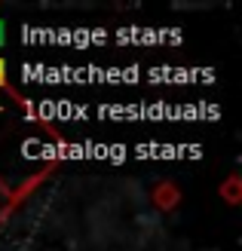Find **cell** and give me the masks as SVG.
<instances>
[{
	"label": "cell",
	"instance_id": "obj_1",
	"mask_svg": "<svg viewBox=\"0 0 242 251\" xmlns=\"http://www.w3.org/2000/svg\"><path fill=\"white\" fill-rule=\"evenodd\" d=\"M160 205H175L178 202V193H175V187H160V199H157Z\"/></svg>",
	"mask_w": 242,
	"mask_h": 251
},
{
	"label": "cell",
	"instance_id": "obj_3",
	"mask_svg": "<svg viewBox=\"0 0 242 251\" xmlns=\"http://www.w3.org/2000/svg\"><path fill=\"white\" fill-rule=\"evenodd\" d=\"M0 43H3V25H0Z\"/></svg>",
	"mask_w": 242,
	"mask_h": 251
},
{
	"label": "cell",
	"instance_id": "obj_2",
	"mask_svg": "<svg viewBox=\"0 0 242 251\" xmlns=\"http://www.w3.org/2000/svg\"><path fill=\"white\" fill-rule=\"evenodd\" d=\"M0 83H3V61H0Z\"/></svg>",
	"mask_w": 242,
	"mask_h": 251
}]
</instances>
